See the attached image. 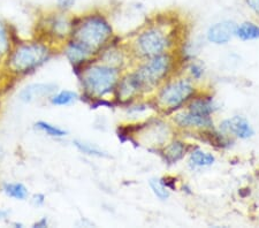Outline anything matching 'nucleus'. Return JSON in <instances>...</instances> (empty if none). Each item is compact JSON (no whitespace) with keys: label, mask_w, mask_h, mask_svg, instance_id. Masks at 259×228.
<instances>
[{"label":"nucleus","mask_w":259,"mask_h":228,"mask_svg":"<svg viewBox=\"0 0 259 228\" xmlns=\"http://www.w3.org/2000/svg\"><path fill=\"white\" fill-rule=\"evenodd\" d=\"M170 44L169 37L159 26H151L145 29L136 39V48L141 56L152 58L166 53Z\"/></svg>","instance_id":"nucleus-6"},{"label":"nucleus","mask_w":259,"mask_h":228,"mask_svg":"<svg viewBox=\"0 0 259 228\" xmlns=\"http://www.w3.org/2000/svg\"><path fill=\"white\" fill-rule=\"evenodd\" d=\"M196 89L190 80H177L167 83L158 94V104L166 110L175 111L195 97Z\"/></svg>","instance_id":"nucleus-4"},{"label":"nucleus","mask_w":259,"mask_h":228,"mask_svg":"<svg viewBox=\"0 0 259 228\" xmlns=\"http://www.w3.org/2000/svg\"><path fill=\"white\" fill-rule=\"evenodd\" d=\"M4 192L8 197L16 201H24L28 197V189L22 184H6L4 186Z\"/></svg>","instance_id":"nucleus-16"},{"label":"nucleus","mask_w":259,"mask_h":228,"mask_svg":"<svg viewBox=\"0 0 259 228\" xmlns=\"http://www.w3.org/2000/svg\"><path fill=\"white\" fill-rule=\"evenodd\" d=\"M220 131L224 134H232L240 140L251 139L254 135L251 124L245 118L240 117V115L224 120L220 123Z\"/></svg>","instance_id":"nucleus-7"},{"label":"nucleus","mask_w":259,"mask_h":228,"mask_svg":"<svg viewBox=\"0 0 259 228\" xmlns=\"http://www.w3.org/2000/svg\"><path fill=\"white\" fill-rule=\"evenodd\" d=\"M174 121L179 127L185 128V129H208L213 128V121L211 117H204L193 113V112L187 111L181 113L175 114Z\"/></svg>","instance_id":"nucleus-9"},{"label":"nucleus","mask_w":259,"mask_h":228,"mask_svg":"<svg viewBox=\"0 0 259 228\" xmlns=\"http://www.w3.org/2000/svg\"><path fill=\"white\" fill-rule=\"evenodd\" d=\"M204 73H205V70H204V67L202 64H199V62H193L189 66V74L191 78H195L196 81L200 80V78L203 77Z\"/></svg>","instance_id":"nucleus-22"},{"label":"nucleus","mask_w":259,"mask_h":228,"mask_svg":"<svg viewBox=\"0 0 259 228\" xmlns=\"http://www.w3.org/2000/svg\"><path fill=\"white\" fill-rule=\"evenodd\" d=\"M215 163V157L212 153L203 151L202 149L196 148L190 152L189 165L191 168H203L208 167Z\"/></svg>","instance_id":"nucleus-13"},{"label":"nucleus","mask_w":259,"mask_h":228,"mask_svg":"<svg viewBox=\"0 0 259 228\" xmlns=\"http://www.w3.org/2000/svg\"><path fill=\"white\" fill-rule=\"evenodd\" d=\"M119 81V69L111 65H95L82 73L83 88L90 97L95 98L113 93Z\"/></svg>","instance_id":"nucleus-2"},{"label":"nucleus","mask_w":259,"mask_h":228,"mask_svg":"<svg viewBox=\"0 0 259 228\" xmlns=\"http://www.w3.org/2000/svg\"><path fill=\"white\" fill-rule=\"evenodd\" d=\"M112 27L100 13H91L73 24V40L87 49L91 55L98 52L112 36Z\"/></svg>","instance_id":"nucleus-1"},{"label":"nucleus","mask_w":259,"mask_h":228,"mask_svg":"<svg viewBox=\"0 0 259 228\" xmlns=\"http://www.w3.org/2000/svg\"><path fill=\"white\" fill-rule=\"evenodd\" d=\"M244 3L252 13L259 15V0H244Z\"/></svg>","instance_id":"nucleus-24"},{"label":"nucleus","mask_w":259,"mask_h":228,"mask_svg":"<svg viewBox=\"0 0 259 228\" xmlns=\"http://www.w3.org/2000/svg\"><path fill=\"white\" fill-rule=\"evenodd\" d=\"M75 147H76L78 150H80L82 153L88 156H94V157H105L106 155L100 149H98L96 145L90 144V143H85L82 142V141H74Z\"/></svg>","instance_id":"nucleus-20"},{"label":"nucleus","mask_w":259,"mask_h":228,"mask_svg":"<svg viewBox=\"0 0 259 228\" xmlns=\"http://www.w3.org/2000/svg\"><path fill=\"white\" fill-rule=\"evenodd\" d=\"M56 90V85L47 84V83H37L30 84L20 93V99L24 103H32L37 99L51 96Z\"/></svg>","instance_id":"nucleus-10"},{"label":"nucleus","mask_w":259,"mask_h":228,"mask_svg":"<svg viewBox=\"0 0 259 228\" xmlns=\"http://www.w3.org/2000/svg\"><path fill=\"white\" fill-rule=\"evenodd\" d=\"M35 227H47L48 226V220H47V218H43L41 219L40 221H38V222H36L35 225H33Z\"/></svg>","instance_id":"nucleus-25"},{"label":"nucleus","mask_w":259,"mask_h":228,"mask_svg":"<svg viewBox=\"0 0 259 228\" xmlns=\"http://www.w3.org/2000/svg\"><path fill=\"white\" fill-rule=\"evenodd\" d=\"M56 3L61 12H67L72 10L75 4H76V0H56Z\"/></svg>","instance_id":"nucleus-23"},{"label":"nucleus","mask_w":259,"mask_h":228,"mask_svg":"<svg viewBox=\"0 0 259 228\" xmlns=\"http://www.w3.org/2000/svg\"><path fill=\"white\" fill-rule=\"evenodd\" d=\"M235 36L244 41L259 39V24L251 22V21H245V22L237 24Z\"/></svg>","instance_id":"nucleus-15"},{"label":"nucleus","mask_w":259,"mask_h":228,"mask_svg":"<svg viewBox=\"0 0 259 228\" xmlns=\"http://www.w3.org/2000/svg\"><path fill=\"white\" fill-rule=\"evenodd\" d=\"M150 188H151L152 193L156 195V197L159 198L160 201H166L169 197L170 190L162 184L160 179H151L149 182Z\"/></svg>","instance_id":"nucleus-19"},{"label":"nucleus","mask_w":259,"mask_h":228,"mask_svg":"<svg viewBox=\"0 0 259 228\" xmlns=\"http://www.w3.org/2000/svg\"><path fill=\"white\" fill-rule=\"evenodd\" d=\"M36 127L38 128L40 131L45 132V134L51 136V138H64L67 135V131L61 129V128L54 126L52 123L45 122V121H38L36 123Z\"/></svg>","instance_id":"nucleus-18"},{"label":"nucleus","mask_w":259,"mask_h":228,"mask_svg":"<svg viewBox=\"0 0 259 228\" xmlns=\"http://www.w3.org/2000/svg\"><path fill=\"white\" fill-rule=\"evenodd\" d=\"M49 51L41 44H24L11 56V68L19 73H27L35 69L48 59Z\"/></svg>","instance_id":"nucleus-5"},{"label":"nucleus","mask_w":259,"mask_h":228,"mask_svg":"<svg viewBox=\"0 0 259 228\" xmlns=\"http://www.w3.org/2000/svg\"><path fill=\"white\" fill-rule=\"evenodd\" d=\"M218 109L217 104L211 96H202L195 97L190 101L188 105V111L193 112V113L204 115V117H211Z\"/></svg>","instance_id":"nucleus-11"},{"label":"nucleus","mask_w":259,"mask_h":228,"mask_svg":"<svg viewBox=\"0 0 259 228\" xmlns=\"http://www.w3.org/2000/svg\"><path fill=\"white\" fill-rule=\"evenodd\" d=\"M173 67V58L168 53L149 58L148 62L134 73L143 91L152 89L168 75Z\"/></svg>","instance_id":"nucleus-3"},{"label":"nucleus","mask_w":259,"mask_h":228,"mask_svg":"<svg viewBox=\"0 0 259 228\" xmlns=\"http://www.w3.org/2000/svg\"><path fill=\"white\" fill-rule=\"evenodd\" d=\"M78 99V95L70 90H62L51 97V103L56 106H67L75 103Z\"/></svg>","instance_id":"nucleus-17"},{"label":"nucleus","mask_w":259,"mask_h":228,"mask_svg":"<svg viewBox=\"0 0 259 228\" xmlns=\"http://www.w3.org/2000/svg\"><path fill=\"white\" fill-rule=\"evenodd\" d=\"M237 24L231 20H225L217 22L208 28L207 30V40L215 45H224L235 36V29Z\"/></svg>","instance_id":"nucleus-8"},{"label":"nucleus","mask_w":259,"mask_h":228,"mask_svg":"<svg viewBox=\"0 0 259 228\" xmlns=\"http://www.w3.org/2000/svg\"><path fill=\"white\" fill-rule=\"evenodd\" d=\"M8 49H10V41H8L7 29L5 24L0 22V56L7 53Z\"/></svg>","instance_id":"nucleus-21"},{"label":"nucleus","mask_w":259,"mask_h":228,"mask_svg":"<svg viewBox=\"0 0 259 228\" xmlns=\"http://www.w3.org/2000/svg\"><path fill=\"white\" fill-rule=\"evenodd\" d=\"M187 152L186 143L181 142V141H174L170 144L167 145L162 151V156L167 164L173 165L177 164L179 160H181L185 157Z\"/></svg>","instance_id":"nucleus-12"},{"label":"nucleus","mask_w":259,"mask_h":228,"mask_svg":"<svg viewBox=\"0 0 259 228\" xmlns=\"http://www.w3.org/2000/svg\"><path fill=\"white\" fill-rule=\"evenodd\" d=\"M67 58L69 61L72 62L74 66H81L83 62L87 61V59L93 55L88 51L87 49L82 47L81 44H78L77 41L72 40L67 47Z\"/></svg>","instance_id":"nucleus-14"}]
</instances>
